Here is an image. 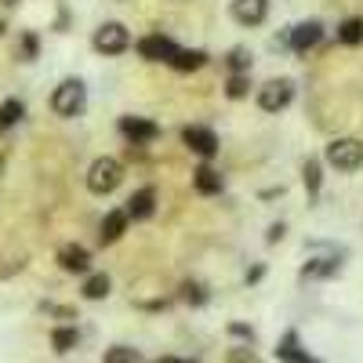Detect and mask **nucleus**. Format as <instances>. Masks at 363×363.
<instances>
[{
    "label": "nucleus",
    "instance_id": "nucleus-1",
    "mask_svg": "<svg viewBox=\"0 0 363 363\" xmlns=\"http://www.w3.org/2000/svg\"><path fill=\"white\" fill-rule=\"evenodd\" d=\"M120 178H124V167H120V160L99 157L95 164H91V171H87V189H91V193H113V189L120 186Z\"/></svg>",
    "mask_w": 363,
    "mask_h": 363
},
{
    "label": "nucleus",
    "instance_id": "nucleus-2",
    "mask_svg": "<svg viewBox=\"0 0 363 363\" xmlns=\"http://www.w3.org/2000/svg\"><path fill=\"white\" fill-rule=\"evenodd\" d=\"M84 102H87V91L80 80H62L55 87V95H51V109L58 116H77L84 113Z\"/></svg>",
    "mask_w": 363,
    "mask_h": 363
},
{
    "label": "nucleus",
    "instance_id": "nucleus-3",
    "mask_svg": "<svg viewBox=\"0 0 363 363\" xmlns=\"http://www.w3.org/2000/svg\"><path fill=\"white\" fill-rule=\"evenodd\" d=\"M327 160L335 164L338 171H356L363 164V142L356 138H335L327 145Z\"/></svg>",
    "mask_w": 363,
    "mask_h": 363
},
{
    "label": "nucleus",
    "instance_id": "nucleus-4",
    "mask_svg": "<svg viewBox=\"0 0 363 363\" xmlns=\"http://www.w3.org/2000/svg\"><path fill=\"white\" fill-rule=\"evenodd\" d=\"M131 37H128V29L120 26V22H106L99 26V33H95V48L102 55H120V51H128Z\"/></svg>",
    "mask_w": 363,
    "mask_h": 363
},
{
    "label": "nucleus",
    "instance_id": "nucleus-5",
    "mask_svg": "<svg viewBox=\"0 0 363 363\" xmlns=\"http://www.w3.org/2000/svg\"><path fill=\"white\" fill-rule=\"evenodd\" d=\"M291 95H294L291 80H269V84L258 91V106H262L265 113H277V109H284V106L291 102Z\"/></svg>",
    "mask_w": 363,
    "mask_h": 363
},
{
    "label": "nucleus",
    "instance_id": "nucleus-6",
    "mask_svg": "<svg viewBox=\"0 0 363 363\" xmlns=\"http://www.w3.org/2000/svg\"><path fill=\"white\" fill-rule=\"evenodd\" d=\"M138 51H142V58H149V62H171V58L178 55L174 40H167L164 33H149V37H142V40H138Z\"/></svg>",
    "mask_w": 363,
    "mask_h": 363
},
{
    "label": "nucleus",
    "instance_id": "nucleus-7",
    "mask_svg": "<svg viewBox=\"0 0 363 363\" xmlns=\"http://www.w3.org/2000/svg\"><path fill=\"white\" fill-rule=\"evenodd\" d=\"M120 135L131 138L135 145H142V142H153V138L160 135V128L153 124V120H142V116H124V120H120Z\"/></svg>",
    "mask_w": 363,
    "mask_h": 363
},
{
    "label": "nucleus",
    "instance_id": "nucleus-8",
    "mask_svg": "<svg viewBox=\"0 0 363 363\" xmlns=\"http://www.w3.org/2000/svg\"><path fill=\"white\" fill-rule=\"evenodd\" d=\"M182 142H186L193 153H200V157H215L218 153V138H215V131H207V128H186L182 131Z\"/></svg>",
    "mask_w": 363,
    "mask_h": 363
},
{
    "label": "nucleus",
    "instance_id": "nucleus-9",
    "mask_svg": "<svg viewBox=\"0 0 363 363\" xmlns=\"http://www.w3.org/2000/svg\"><path fill=\"white\" fill-rule=\"evenodd\" d=\"M265 11H269L265 0H233V15H236V22H244V26H258L265 18Z\"/></svg>",
    "mask_w": 363,
    "mask_h": 363
},
{
    "label": "nucleus",
    "instance_id": "nucleus-10",
    "mask_svg": "<svg viewBox=\"0 0 363 363\" xmlns=\"http://www.w3.org/2000/svg\"><path fill=\"white\" fill-rule=\"evenodd\" d=\"M320 37H323L320 22H301V26H294V33H291V48L294 51H309L313 44H320Z\"/></svg>",
    "mask_w": 363,
    "mask_h": 363
},
{
    "label": "nucleus",
    "instance_id": "nucleus-11",
    "mask_svg": "<svg viewBox=\"0 0 363 363\" xmlns=\"http://www.w3.org/2000/svg\"><path fill=\"white\" fill-rule=\"evenodd\" d=\"M277 356H280L284 363H320V359H313L309 352H301V345H298V335H294V330H287V335H284V342L277 345Z\"/></svg>",
    "mask_w": 363,
    "mask_h": 363
},
{
    "label": "nucleus",
    "instance_id": "nucleus-12",
    "mask_svg": "<svg viewBox=\"0 0 363 363\" xmlns=\"http://www.w3.org/2000/svg\"><path fill=\"white\" fill-rule=\"evenodd\" d=\"M58 262H62V269H66V272H87L91 255H87L80 244H66L62 251H58Z\"/></svg>",
    "mask_w": 363,
    "mask_h": 363
},
{
    "label": "nucleus",
    "instance_id": "nucleus-13",
    "mask_svg": "<svg viewBox=\"0 0 363 363\" xmlns=\"http://www.w3.org/2000/svg\"><path fill=\"white\" fill-rule=\"evenodd\" d=\"M153 200H157L153 189H138L128 200V218H149V215H153Z\"/></svg>",
    "mask_w": 363,
    "mask_h": 363
},
{
    "label": "nucleus",
    "instance_id": "nucleus-14",
    "mask_svg": "<svg viewBox=\"0 0 363 363\" xmlns=\"http://www.w3.org/2000/svg\"><path fill=\"white\" fill-rule=\"evenodd\" d=\"M128 225V211H109V215L102 218V244H113V240H120V233H124Z\"/></svg>",
    "mask_w": 363,
    "mask_h": 363
},
{
    "label": "nucleus",
    "instance_id": "nucleus-15",
    "mask_svg": "<svg viewBox=\"0 0 363 363\" xmlns=\"http://www.w3.org/2000/svg\"><path fill=\"white\" fill-rule=\"evenodd\" d=\"M193 182H196V189L200 193H222V174L218 171H211V167H196V174H193Z\"/></svg>",
    "mask_w": 363,
    "mask_h": 363
},
{
    "label": "nucleus",
    "instance_id": "nucleus-16",
    "mask_svg": "<svg viewBox=\"0 0 363 363\" xmlns=\"http://www.w3.org/2000/svg\"><path fill=\"white\" fill-rule=\"evenodd\" d=\"M203 62H207V55H203V51H182V48H178V55L171 58V66H174V69H182V73L200 69Z\"/></svg>",
    "mask_w": 363,
    "mask_h": 363
},
{
    "label": "nucleus",
    "instance_id": "nucleus-17",
    "mask_svg": "<svg viewBox=\"0 0 363 363\" xmlns=\"http://www.w3.org/2000/svg\"><path fill=\"white\" fill-rule=\"evenodd\" d=\"M106 294H109V277H106V272H95V277H87V284H84V298L99 301V298H106Z\"/></svg>",
    "mask_w": 363,
    "mask_h": 363
},
{
    "label": "nucleus",
    "instance_id": "nucleus-18",
    "mask_svg": "<svg viewBox=\"0 0 363 363\" xmlns=\"http://www.w3.org/2000/svg\"><path fill=\"white\" fill-rule=\"evenodd\" d=\"M338 40L342 44H359L363 40V18H345L338 26Z\"/></svg>",
    "mask_w": 363,
    "mask_h": 363
},
{
    "label": "nucleus",
    "instance_id": "nucleus-19",
    "mask_svg": "<svg viewBox=\"0 0 363 363\" xmlns=\"http://www.w3.org/2000/svg\"><path fill=\"white\" fill-rule=\"evenodd\" d=\"M51 345H55V352H69L77 345V330L73 327H58L51 335Z\"/></svg>",
    "mask_w": 363,
    "mask_h": 363
},
{
    "label": "nucleus",
    "instance_id": "nucleus-20",
    "mask_svg": "<svg viewBox=\"0 0 363 363\" xmlns=\"http://www.w3.org/2000/svg\"><path fill=\"white\" fill-rule=\"evenodd\" d=\"M18 116H22V102H18V99H8L4 106H0V131L11 128V124H18Z\"/></svg>",
    "mask_w": 363,
    "mask_h": 363
},
{
    "label": "nucleus",
    "instance_id": "nucleus-21",
    "mask_svg": "<svg viewBox=\"0 0 363 363\" xmlns=\"http://www.w3.org/2000/svg\"><path fill=\"white\" fill-rule=\"evenodd\" d=\"M102 363H138V356H135V349H128V345H113Z\"/></svg>",
    "mask_w": 363,
    "mask_h": 363
},
{
    "label": "nucleus",
    "instance_id": "nucleus-22",
    "mask_svg": "<svg viewBox=\"0 0 363 363\" xmlns=\"http://www.w3.org/2000/svg\"><path fill=\"white\" fill-rule=\"evenodd\" d=\"M306 189H309L313 196L320 193V164H316V160L306 164Z\"/></svg>",
    "mask_w": 363,
    "mask_h": 363
},
{
    "label": "nucleus",
    "instance_id": "nucleus-23",
    "mask_svg": "<svg viewBox=\"0 0 363 363\" xmlns=\"http://www.w3.org/2000/svg\"><path fill=\"white\" fill-rule=\"evenodd\" d=\"M244 95H247V77L236 73V77L229 80V99H244Z\"/></svg>",
    "mask_w": 363,
    "mask_h": 363
},
{
    "label": "nucleus",
    "instance_id": "nucleus-24",
    "mask_svg": "<svg viewBox=\"0 0 363 363\" xmlns=\"http://www.w3.org/2000/svg\"><path fill=\"white\" fill-rule=\"evenodd\" d=\"M22 55H26V58H33V55H37V37H33V33H26V37H22Z\"/></svg>",
    "mask_w": 363,
    "mask_h": 363
},
{
    "label": "nucleus",
    "instance_id": "nucleus-25",
    "mask_svg": "<svg viewBox=\"0 0 363 363\" xmlns=\"http://www.w3.org/2000/svg\"><path fill=\"white\" fill-rule=\"evenodd\" d=\"M229 363H258V359L251 356V349H236V352L229 356Z\"/></svg>",
    "mask_w": 363,
    "mask_h": 363
},
{
    "label": "nucleus",
    "instance_id": "nucleus-26",
    "mask_svg": "<svg viewBox=\"0 0 363 363\" xmlns=\"http://www.w3.org/2000/svg\"><path fill=\"white\" fill-rule=\"evenodd\" d=\"M186 298H189V301H196V306H200V301H203L207 294H203V287H200V284H189V287H186Z\"/></svg>",
    "mask_w": 363,
    "mask_h": 363
},
{
    "label": "nucleus",
    "instance_id": "nucleus-27",
    "mask_svg": "<svg viewBox=\"0 0 363 363\" xmlns=\"http://www.w3.org/2000/svg\"><path fill=\"white\" fill-rule=\"evenodd\" d=\"M280 236H284V225H272V229H269V240H272V244H277Z\"/></svg>",
    "mask_w": 363,
    "mask_h": 363
},
{
    "label": "nucleus",
    "instance_id": "nucleus-28",
    "mask_svg": "<svg viewBox=\"0 0 363 363\" xmlns=\"http://www.w3.org/2000/svg\"><path fill=\"white\" fill-rule=\"evenodd\" d=\"M160 363H189V359H174V356H167V359H160Z\"/></svg>",
    "mask_w": 363,
    "mask_h": 363
},
{
    "label": "nucleus",
    "instance_id": "nucleus-29",
    "mask_svg": "<svg viewBox=\"0 0 363 363\" xmlns=\"http://www.w3.org/2000/svg\"><path fill=\"white\" fill-rule=\"evenodd\" d=\"M0 4H8V8H11V4H15V0H0Z\"/></svg>",
    "mask_w": 363,
    "mask_h": 363
}]
</instances>
